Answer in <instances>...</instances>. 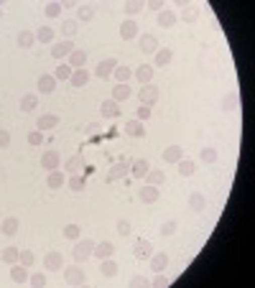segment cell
I'll use <instances>...</instances> for the list:
<instances>
[{
  "instance_id": "cell-1",
  "label": "cell",
  "mask_w": 255,
  "mask_h": 288,
  "mask_svg": "<svg viewBox=\"0 0 255 288\" xmlns=\"http://www.w3.org/2000/svg\"><path fill=\"white\" fill-rule=\"evenodd\" d=\"M92 250H95V240L90 237H82V240H74V248H72V258L74 263H84V260H90L92 258Z\"/></svg>"
},
{
  "instance_id": "cell-2",
  "label": "cell",
  "mask_w": 255,
  "mask_h": 288,
  "mask_svg": "<svg viewBox=\"0 0 255 288\" xmlns=\"http://www.w3.org/2000/svg\"><path fill=\"white\" fill-rule=\"evenodd\" d=\"M64 280L69 285H84V283H87V273H84V268H79V263L72 265V268L64 265Z\"/></svg>"
},
{
  "instance_id": "cell-3",
  "label": "cell",
  "mask_w": 255,
  "mask_h": 288,
  "mask_svg": "<svg viewBox=\"0 0 255 288\" xmlns=\"http://www.w3.org/2000/svg\"><path fill=\"white\" fill-rule=\"evenodd\" d=\"M158 97H161V90L156 85H143L141 92H138V102L141 105H148V107H153L158 102Z\"/></svg>"
},
{
  "instance_id": "cell-4",
  "label": "cell",
  "mask_w": 255,
  "mask_h": 288,
  "mask_svg": "<svg viewBox=\"0 0 255 288\" xmlns=\"http://www.w3.org/2000/svg\"><path fill=\"white\" fill-rule=\"evenodd\" d=\"M44 268H46L49 273H59V270L64 268V255H61L59 250L46 253V255H44Z\"/></svg>"
},
{
  "instance_id": "cell-5",
  "label": "cell",
  "mask_w": 255,
  "mask_h": 288,
  "mask_svg": "<svg viewBox=\"0 0 255 288\" xmlns=\"http://www.w3.org/2000/svg\"><path fill=\"white\" fill-rule=\"evenodd\" d=\"M151 255H153V245H151V240H146V237L136 240V248H133V258H136V260H148Z\"/></svg>"
},
{
  "instance_id": "cell-6",
  "label": "cell",
  "mask_w": 255,
  "mask_h": 288,
  "mask_svg": "<svg viewBox=\"0 0 255 288\" xmlns=\"http://www.w3.org/2000/svg\"><path fill=\"white\" fill-rule=\"evenodd\" d=\"M59 115H54V112H46V115H41L38 120H36V130H41V133H46V130H54L56 125H59Z\"/></svg>"
},
{
  "instance_id": "cell-7",
  "label": "cell",
  "mask_w": 255,
  "mask_h": 288,
  "mask_svg": "<svg viewBox=\"0 0 255 288\" xmlns=\"http://www.w3.org/2000/svg\"><path fill=\"white\" fill-rule=\"evenodd\" d=\"M199 16H202V8H199L197 3H189V6H184V8H181V13H179V18H181L186 26H194V23L199 21Z\"/></svg>"
},
{
  "instance_id": "cell-8",
  "label": "cell",
  "mask_w": 255,
  "mask_h": 288,
  "mask_svg": "<svg viewBox=\"0 0 255 288\" xmlns=\"http://www.w3.org/2000/svg\"><path fill=\"white\" fill-rule=\"evenodd\" d=\"M122 130H125V135H131V138H146V133H148L146 125H143L141 120H136V117L128 120L125 125H122Z\"/></svg>"
},
{
  "instance_id": "cell-9",
  "label": "cell",
  "mask_w": 255,
  "mask_h": 288,
  "mask_svg": "<svg viewBox=\"0 0 255 288\" xmlns=\"http://www.w3.org/2000/svg\"><path fill=\"white\" fill-rule=\"evenodd\" d=\"M41 166H44L46 171H56L61 166V156L56 151H44L41 153Z\"/></svg>"
},
{
  "instance_id": "cell-10",
  "label": "cell",
  "mask_w": 255,
  "mask_h": 288,
  "mask_svg": "<svg viewBox=\"0 0 255 288\" xmlns=\"http://www.w3.org/2000/svg\"><path fill=\"white\" fill-rule=\"evenodd\" d=\"M128 171H131V163L122 158V161H117V163H112V166H110V171H107V181H120Z\"/></svg>"
},
{
  "instance_id": "cell-11",
  "label": "cell",
  "mask_w": 255,
  "mask_h": 288,
  "mask_svg": "<svg viewBox=\"0 0 255 288\" xmlns=\"http://www.w3.org/2000/svg\"><path fill=\"white\" fill-rule=\"evenodd\" d=\"M138 196H141L143 204H156V201L161 199V186H151V184H146V186H141Z\"/></svg>"
},
{
  "instance_id": "cell-12",
  "label": "cell",
  "mask_w": 255,
  "mask_h": 288,
  "mask_svg": "<svg viewBox=\"0 0 255 288\" xmlns=\"http://www.w3.org/2000/svg\"><path fill=\"white\" fill-rule=\"evenodd\" d=\"M176 21H179V16L171 11V8H163L161 13H158V18H156V23L163 28V31H168V28H174L176 26Z\"/></svg>"
},
{
  "instance_id": "cell-13",
  "label": "cell",
  "mask_w": 255,
  "mask_h": 288,
  "mask_svg": "<svg viewBox=\"0 0 255 288\" xmlns=\"http://www.w3.org/2000/svg\"><path fill=\"white\" fill-rule=\"evenodd\" d=\"M138 46H141L143 54H156V51H158V38H156V33H143V36L138 38Z\"/></svg>"
},
{
  "instance_id": "cell-14",
  "label": "cell",
  "mask_w": 255,
  "mask_h": 288,
  "mask_svg": "<svg viewBox=\"0 0 255 288\" xmlns=\"http://www.w3.org/2000/svg\"><path fill=\"white\" fill-rule=\"evenodd\" d=\"M92 255H95L97 260H105V258H112V255H115V245H112L110 240H102V242H95V250H92Z\"/></svg>"
},
{
  "instance_id": "cell-15",
  "label": "cell",
  "mask_w": 255,
  "mask_h": 288,
  "mask_svg": "<svg viewBox=\"0 0 255 288\" xmlns=\"http://www.w3.org/2000/svg\"><path fill=\"white\" fill-rule=\"evenodd\" d=\"M117 64H120L117 59H102V61L95 66V77H100V79L112 77V71H115V66H117Z\"/></svg>"
},
{
  "instance_id": "cell-16",
  "label": "cell",
  "mask_w": 255,
  "mask_h": 288,
  "mask_svg": "<svg viewBox=\"0 0 255 288\" xmlns=\"http://www.w3.org/2000/svg\"><path fill=\"white\" fill-rule=\"evenodd\" d=\"M186 204H189V209H192V212L202 214V212H204V207H207V196H204L202 191H192V194H189V199H186Z\"/></svg>"
},
{
  "instance_id": "cell-17",
  "label": "cell",
  "mask_w": 255,
  "mask_h": 288,
  "mask_svg": "<svg viewBox=\"0 0 255 288\" xmlns=\"http://www.w3.org/2000/svg\"><path fill=\"white\" fill-rule=\"evenodd\" d=\"M120 38L122 41H131V38H138V23L133 18H128L120 23Z\"/></svg>"
},
{
  "instance_id": "cell-18",
  "label": "cell",
  "mask_w": 255,
  "mask_h": 288,
  "mask_svg": "<svg viewBox=\"0 0 255 288\" xmlns=\"http://www.w3.org/2000/svg\"><path fill=\"white\" fill-rule=\"evenodd\" d=\"M148 171H151V161H148V158H136V161H131V174H133L136 179H143Z\"/></svg>"
},
{
  "instance_id": "cell-19",
  "label": "cell",
  "mask_w": 255,
  "mask_h": 288,
  "mask_svg": "<svg viewBox=\"0 0 255 288\" xmlns=\"http://www.w3.org/2000/svg\"><path fill=\"white\" fill-rule=\"evenodd\" d=\"M74 49H77V46L72 44V41H59V44H51V56H54V59H64V56H69Z\"/></svg>"
},
{
  "instance_id": "cell-20",
  "label": "cell",
  "mask_w": 255,
  "mask_h": 288,
  "mask_svg": "<svg viewBox=\"0 0 255 288\" xmlns=\"http://www.w3.org/2000/svg\"><path fill=\"white\" fill-rule=\"evenodd\" d=\"M18 227H21L18 217H6V220H0V232H3L6 237H16V235H18Z\"/></svg>"
},
{
  "instance_id": "cell-21",
  "label": "cell",
  "mask_w": 255,
  "mask_h": 288,
  "mask_svg": "<svg viewBox=\"0 0 255 288\" xmlns=\"http://www.w3.org/2000/svg\"><path fill=\"white\" fill-rule=\"evenodd\" d=\"M100 112H102V117L115 120V117H120V105L115 100H102L100 102Z\"/></svg>"
},
{
  "instance_id": "cell-22",
  "label": "cell",
  "mask_w": 255,
  "mask_h": 288,
  "mask_svg": "<svg viewBox=\"0 0 255 288\" xmlns=\"http://www.w3.org/2000/svg\"><path fill=\"white\" fill-rule=\"evenodd\" d=\"M90 77H92V74H90L87 69H74L72 77H69V82H72V87L79 90V87H87V85H90Z\"/></svg>"
},
{
  "instance_id": "cell-23",
  "label": "cell",
  "mask_w": 255,
  "mask_h": 288,
  "mask_svg": "<svg viewBox=\"0 0 255 288\" xmlns=\"http://www.w3.org/2000/svg\"><path fill=\"white\" fill-rule=\"evenodd\" d=\"M54 90H56L54 74H41V77H38V92H41V95H51Z\"/></svg>"
},
{
  "instance_id": "cell-24",
  "label": "cell",
  "mask_w": 255,
  "mask_h": 288,
  "mask_svg": "<svg viewBox=\"0 0 255 288\" xmlns=\"http://www.w3.org/2000/svg\"><path fill=\"white\" fill-rule=\"evenodd\" d=\"M220 107H222V112H235V110L240 107V95H237L235 90H232V92H227V95L222 97Z\"/></svg>"
},
{
  "instance_id": "cell-25",
  "label": "cell",
  "mask_w": 255,
  "mask_h": 288,
  "mask_svg": "<svg viewBox=\"0 0 255 288\" xmlns=\"http://www.w3.org/2000/svg\"><path fill=\"white\" fill-rule=\"evenodd\" d=\"M72 69H84V64H87V51L84 49H74L69 54V61H67Z\"/></svg>"
},
{
  "instance_id": "cell-26",
  "label": "cell",
  "mask_w": 255,
  "mask_h": 288,
  "mask_svg": "<svg viewBox=\"0 0 255 288\" xmlns=\"http://www.w3.org/2000/svg\"><path fill=\"white\" fill-rule=\"evenodd\" d=\"M148 260H151V270L153 273H163L168 268V255L166 253H153Z\"/></svg>"
},
{
  "instance_id": "cell-27",
  "label": "cell",
  "mask_w": 255,
  "mask_h": 288,
  "mask_svg": "<svg viewBox=\"0 0 255 288\" xmlns=\"http://www.w3.org/2000/svg\"><path fill=\"white\" fill-rule=\"evenodd\" d=\"M133 77L141 82V87H143V85H151V79H153V66H151V64H141V66L133 71Z\"/></svg>"
},
{
  "instance_id": "cell-28",
  "label": "cell",
  "mask_w": 255,
  "mask_h": 288,
  "mask_svg": "<svg viewBox=\"0 0 255 288\" xmlns=\"http://www.w3.org/2000/svg\"><path fill=\"white\" fill-rule=\"evenodd\" d=\"M92 18H95V6H90V3L77 6V23H90Z\"/></svg>"
},
{
  "instance_id": "cell-29",
  "label": "cell",
  "mask_w": 255,
  "mask_h": 288,
  "mask_svg": "<svg viewBox=\"0 0 255 288\" xmlns=\"http://www.w3.org/2000/svg\"><path fill=\"white\" fill-rule=\"evenodd\" d=\"M82 166H84L82 153H74V156H69V158L64 161V169H67L69 174H82Z\"/></svg>"
},
{
  "instance_id": "cell-30",
  "label": "cell",
  "mask_w": 255,
  "mask_h": 288,
  "mask_svg": "<svg viewBox=\"0 0 255 288\" xmlns=\"http://www.w3.org/2000/svg\"><path fill=\"white\" fill-rule=\"evenodd\" d=\"M176 171H179V176L189 179V176H194V174H197V163H194L192 158H181V161L176 163Z\"/></svg>"
},
{
  "instance_id": "cell-31",
  "label": "cell",
  "mask_w": 255,
  "mask_h": 288,
  "mask_svg": "<svg viewBox=\"0 0 255 288\" xmlns=\"http://www.w3.org/2000/svg\"><path fill=\"white\" fill-rule=\"evenodd\" d=\"M18 46L23 49V51H28V49H33V44H36V33L33 31H28V28H23L21 33H18Z\"/></svg>"
},
{
  "instance_id": "cell-32",
  "label": "cell",
  "mask_w": 255,
  "mask_h": 288,
  "mask_svg": "<svg viewBox=\"0 0 255 288\" xmlns=\"http://www.w3.org/2000/svg\"><path fill=\"white\" fill-rule=\"evenodd\" d=\"M184 158V148L181 146H168V148H163V161L166 163H179Z\"/></svg>"
},
{
  "instance_id": "cell-33",
  "label": "cell",
  "mask_w": 255,
  "mask_h": 288,
  "mask_svg": "<svg viewBox=\"0 0 255 288\" xmlns=\"http://www.w3.org/2000/svg\"><path fill=\"white\" fill-rule=\"evenodd\" d=\"M131 95H133L131 85H112V97H110V100H115V102L120 105V102H125L128 97H131Z\"/></svg>"
},
{
  "instance_id": "cell-34",
  "label": "cell",
  "mask_w": 255,
  "mask_h": 288,
  "mask_svg": "<svg viewBox=\"0 0 255 288\" xmlns=\"http://www.w3.org/2000/svg\"><path fill=\"white\" fill-rule=\"evenodd\" d=\"M143 179H146V184H151V186H163V184H166V174H163V169H151Z\"/></svg>"
},
{
  "instance_id": "cell-35",
  "label": "cell",
  "mask_w": 255,
  "mask_h": 288,
  "mask_svg": "<svg viewBox=\"0 0 255 288\" xmlns=\"http://www.w3.org/2000/svg\"><path fill=\"white\" fill-rule=\"evenodd\" d=\"M46 186H49V189H61V186H67V176H64L59 169H56V171H49Z\"/></svg>"
},
{
  "instance_id": "cell-36",
  "label": "cell",
  "mask_w": 255,
  "mask_h": 288,
  "mask_svg": "<svg viewBox=\"0 0 255 288\" xmlns=\"http://www.w3.org/2000/svg\"><path fill=\"white\" fill-rule=\"evenodd\" d=\"M11 280L13 283H26L28 280V268L21 265V263H13L11 265Z\"/></svg>"
},
{
  "instance_id": "cell-37",
  "label": "cell",
  "mask_w": 255,
  "mask_h": 288,
  "mask_svg": "<svg viewBox=\"0 0 255 288\" xmlns=\"http://www.w3.org/2000/svg\"><path fill=\"white\" fill-rule=\"evenodd\" d=\"M112 77H115L117 85H128V79L133 77V69H131V66H125V64H117L115 71H112Z\"/></svg>"
},
{
  "instance_id": "cell-38",
  "label": "cell",
  "mask_w": 255,
  "mask_h": 288,
  "mask_svg": "<svg viewBox=\"0 0 255 288\" xmlns=\"http://www.w3.org/2000/svg\"><path fill=\"white\" fill-rule=\"evenodd\" d=\"M153 56H156V61H153L156 66H168V64L174 61V51H171V49H166V46H163V49H158Z\"/></svg>"
},
{
  "instance_id": "cell-39",
  "label": "cell",
  "mask_w": 255,
  "mask_h": 288,
  "mask_svg": "<svg viewBox=\"0 0 255 288\" xmlns=\"http://www.w3.org/2000/svg\"><path fill=\"white\" fill-rule=\"evenodd\" d=\"M36 105H38V95H36V92H26V95L21 97V110H23V112H33Z\"/></svg>"
},
{
  "instance_id": "cell-40",
  "label": "cell",
  "mask_w": 255,
  "mask_h": 288,
  "mask_svg": "<svg viewBox=\"0 0 255 288\" xmlns=\"http://www.w3.org/2000/svg\"><path fill=\"white\" fill-rule=\"evenodd\" d=\"M100 273H102L105 278H115V275H117V263H115L112 258L100 260Z\"/></svg>"
},
{
  "instance_id": "cell-41",
  "label": "cell",
  "mask_w": 255,
  "mask_h": 288,
  "mask_svg": "<svg viewBox=\"0 0 255 288\" xmlns=\"http://www.w3.org/2000/svg\"><path fill=\"white\" fill-rule=\"evenodd\" d=\"M67 186H69L74 194H79V191H84V186H87V181H84V176H82V174H72V176L67 179Z\"/></svg>"
},
{
  "instance_id": "cell-42",
  "label": "cell",
  "mask_w": 255,
  "mask_h": 288,
  "mask_svg": "<svg viewBox=\"0 0 255 288\" xmlns=\"http://www.w3.org/2000/svg\"><path fill=\"white\" fill-rule=\"evenodd\" d=\"M54 28L51 26H41L38 31H36V41H41V44H51V41H54Z\"/></svg>"
},
{
  "instance_id": "cell-43",
  "label": "cell",
  "mask_w": 255,
  "mask_h": 288,
  "mask_svg": "<svg viewBox=\"0 0 255 288\" xmlns=\"http://www.w3.org/2000/svg\"><path fill=\"white\" fill-rule=\"evenodd\" d=\"M18 258H21V248H6L3 253H0V260L8 263V265L18 263Z\"/></svg>"
},
{
  "instance_id": "cell-44",
  "label": "cell",
  "mask_w": 255,
  "mask_h": 288,
  "mask_svg": "<svg viewBox=\"0 0 255 288\" xmlns=\"http://www.w3.org/2000/svg\"><path fill=\"white\" fill-rule=\"evenodd\" d=\"M143 11V3H141V0H128V3L122 6V13L128 16V18H133V16H138Z\"/></svg>"
},
{
  "instance_id": "cell-45",
  "label": "cell",
  "mask_w": 255,
  "mask_h": 288,
  "mask_svg": "<svg viewBox=\"0 0 255 288\" xmlns=\"http://www.w3.org/2000/svg\"><path fill=\"white\" fill-rule=\"evenodd\" d=\"M199 161H202V163H215V161H217V148L204 146V148L199 151Z\"/></svg>"
},
{
  "instance_id": "cell-46",
  "label": "cell",
  "mask_w": 255,
  "mask_h": 288,
  "mask_svg": "<svg viewBox=\"0 0 255 288\" xmlns=\"http://www.w3.org/2000/svg\"><path fill=\"white\" fill-rule=\"evenodd\" d=\"M77 31H79V23L77 21H61V33L67 36V38H72V36H77Z\"/></svg>"
},
{
  "instance_id": "cell-47",
  "label": "cell",
  "mask_w": 255,
  "mask_h": 288,
  "mask_svg": "<svg viewBox=\"0 0 255 288\" xmlns=\"http://www.w3.org/2000/svg\"><path fill=\"white\" fill-rule=\"evenodd\" d=\"M72 71H74V69H72L69 64H56V69H54V79H56V82L69 79V77H72Z\"/></svg>"
},
{
  "instance_id": "cell-48",
  "label": "cell",
  "mask_w": 255,
  "mask_h": 288,
  "mask_svg": "<svg viewBox=\"0 0 255 288\" xmlns=\"http://www.w3.org/2000/svg\"><path fill=\"white\" fill-rule=\"evenodd\" d=\"M158 230H161V235H163V237H171V235L179 230V222H176V220H166Z\"/></svg>"
},
{
  "instance_id": "cell-49",
  "label": "cell",
  "mask_w": 255,
  "mask_h": 288,
  "mask_svg": "<svg viewBox=\"0 0 255 288\" xmlns=\"http://www.w3.org/2000/svg\"><path fill=\"white\" fill-rule=\"evenodd\" d=\"M128 285H131V288H148V285H151V280H148V278H143L141 273H136V275H131Z\"/></svg>"
},
{
  "instance_id": "cell-50",
  "label": "cell",
  "mask_w": 255,
  "mask_h": 288,
  "mask_svg": "<svg viewBox=\"0 0 255 288\" xmlns=\"http://www.w3.org/2000/svg\"><path fill=\"white\" fill-rule=\"evenodd\" d=\"M115 232H117L120 237H128V235L133 232V227H131V222H128V220H117V222H115Z\"/></svg>"
},
{
  "instance_id": "cell-51",
  "label": "cell",
  "mask_w": 255,
  "mask_h": 288,
  "mask_svg": "<svg viewBox=\"0 0 255 288\" xmlns=\"http://www.w3.org/2000/svg\"><path fill=\"white\" fill-rule=\"evenodd\" d=\"M44 16L46 18H59L61 16V3H46L44 6Z\"/></svg>"
},
{
  "instance_id": "cell-52",
  "label": "cell",
  "mask_w": 255,
  "mask_h": 288,
  "mask_svg": "<svg viewBox=\"0 0 255 288\" xmlns=\"http://www.w3.org/2000/svg\"><path fill=\"white\" fill-rule=\"evenodd\" d=\"M151 115H153V107H148V105H138V110H136V120L146 122V120H151Z\"/></svg>"
},
{
  "instance_id": "cell-53",
  "label": "cell",
  "mask_w": 255,
  "mask_h": 288,
  "mask_svg": "<svg viewBox=\"0 0 255 288\" xmlns=\"http://www.w3.org/2000/svg\"><path fill=\"white\" fill-rule=\"evenodd\" d=\"M18 263H21V265H26V268H31V265L36 263V253H33V250H21Z\"/></svg>"
},
{
  "instance_id": "cell-54",
  "label": "cell",
  "mask_w": 255,
  "mask_h": 288,
  "mask_svg": "<svg viewBox=\"0 0 255 288\" xmlns=\"http://www.w3.org/2000/svg\"><path fill=\"white\" fill-rule=\"evenodd\" d=\"M28 283H31L33 288H44V285H46V275H44V273H41V270H38V273H33V275H28Z\"/></svg>"
},
{
  "instance_id": "cell-55",
  "label": "cell",
  "mask_w": 255,
  "mask_h": 288,
  "mask_svg": "<svg viewBox=\"0 0 255 288\" xmlns=\"http://www.w3.org/2000/svg\"><path fill=\"white\" fill-rule=\"evenodd\" d=\"M79 235H82L79 225H67V227H64V237H67V240L74 242V240H79Z\"/></svg>"
},
{
  "instance_id": "cell-56",
  "label": "cell",
  "mask_w": 255,
  "mask_h": 288,
  "mask_svg": "<svg viewBox=\"0 0 255 288\" xmlns=\"http://www.w3.org/2000/svg\"><path fill=\"white\" fill-rule=\"evenodd\" d=\"M151 285L153 288H166V285H171V278L163 275V273H156V278L151 280Z\"/></svg>"
},
{
  "instance_id": "cell-57",
  "label": "cell",
  "mask_w": 255,
  "mask_h": 288,
  "mask_svg": "<svg viewBox=\"0 0 255 288\" xmlns=\"http://www.w3.org/2000/svg\"><path fill=\"white\" fill-rule=\"evenodd\" d=\"M28 143L31 146H44V133H41V130H31L28 133Z\"/></svg>"
},
{
  "instance_id": "cell-58",
  "label": "cell",
  "mask_w": 255,
  "mask_h": 288,
  "mask_svg": "<svg viewBox=\"0 0 255 288\" xmlns=\"http://www.w3.org/2000/svg\"><path fill=\"white\" fill-rule=\"evenodd\" d=\"M11 146V133L8 130H0V151H6Z\"/></svg>"
},
{
  "instance_id": "cell-59",
  "label": "cell",
  "mask_w": 255,
  "mask_h": 288,
  "mask_svg": "<svg viewBox=\"0 0 255 288\" xmlns=\"http://www.w3.org/2000/svg\"><path fill=\"white\" fill-rule=\"evenodd\" d=\"M148 8H151V11H156V13H161V11H163V3H161V0H151Z\"/></svg>"
},
{
  "instance_id": "cell-60",
  "label": "cell",
  "mask_w": 255,
  "mask_h": 288,
  "mask_svg": "<svg viewBox=\"0 0 255 288\" xmlns=\"http://www.w3.org/2000/svg\"><path fill=\"white\" fill-rule=\"evenodd\" d=\"M3 16H6V13H3V8H0V21H3Z\"/></svg>"
}]
</instances>
